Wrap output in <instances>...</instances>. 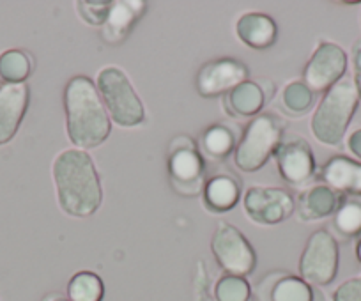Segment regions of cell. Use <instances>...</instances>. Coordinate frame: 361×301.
I'll use <instances>...</instances> for the list:
<instances>
[{
	"mask_svg": "<svg viewBox=\"0 0 361 301\" xmlns=\"http://www.w3.org/2000/svg\"><path fill=\"white\" fill-rule=\"evenodd\" d=\"M59 207L73 218H89L102 207L103 188L94 160L83 149H66L51 165Z\"/></svg>",
	"mask_w": 361,
	"mask_h": 301,
	"instance_id": "cell-1",
	"label": "cell"
},
{
	"mask_svg": "<svg viewBox=\"0 0 361 301\" xmlns=\"http://www.w3.org/2000/svg\"><path fill=\"white\" fill-rule=\"evenodd\" d=\"M66 131L76 149H96L106 142L112 119L102 102L96 82L89 77H73L64 89Z\"/></svg>",
	"mask_w": 361,
	"mask_h": 301,
	"instance_id": "cell-2",
	"label": "cell"
},
{
	"mask_svg": "<svg viewBox=\"0 0 361 301\" xmlns=\"http://www.w3.org/2000/svg\"><path fill=\"white\" fill-rule=\"evenodd\" d=\"M360 106V96L350 77H343L338 84L324 92L310 119L312 135L322 145L335 147L345 138L349 124Z\"/></svg>",
	"mask_w": 361,
	"mask_h": 301,
	"instance_id": "cell-3",
	"label": "cell"
},
{
	"mask_svg": "<svg viewBox=\"0 0 361 301\" xmlns=\"http://www.w3.org/2000/svg\"><path fill=\"white\" fill-rule=\"evenodd\" d=\"M286 137V123L276 113L253 117L243 131L234 151V164L243 172H257L275 156Z\"/></svg>",
	"mask_w": 361,
	"mask_h": 301,
	"instance_id": "cell-4",
	"label": "cell"
},
{
	"mask_svg": "<svg viewBox=\"0 0 361 301\" xmlns=\"http://www.w3.org/2000/svg\"><path fill=\"white\" fill-rule=\"evenodd\" d=\"M96 87L112 123L123 128H137L144 124V103L123 69L116 66H105L99 69Z\"/></svg>",
	"mask_w": 361,
	"mask_h": 301,
	"instance_id": "cell-5",
	"label": "cell"
},
{
	"mask_svg": "<svg viewBox=\"0 0 361 301\" xmlns=\"http://www.w3.org/2000/svg\"><path fill=\"white\" fill-rule=\"evenodd\" d=\"M166 174L173 192L180 197H197L206 185V161L197 142L188 135L172 138L166 151Z\"/></svg>",
	"mask_w": 361,
	"mask_h": 301,
	"instance_id": "cell-6",
	"label": "cell"
},
{
	"mask_svg": "<svg viewBox=\"0 0 361 301\" xmlns=\"http://www.w3.org/2000/svg\"><path fill=\"white\" fill-rule=\"evenodd\" d=\"M338 241L329 231L317 229L308 238L298 264V275L310 285H329L338 275Z\"/></svg>",
	"mask_w": 361,
	"mask_h": 301,
	"instance_id": "cell-7",
	"label": "cell"
},
{
	"mask_svg": "<svg viewBox=\"0 0 361 301\" xmlns=\"http://www.w3.org/2000/svg\"><path fill=\"white\" fill-rule=\"evenodd\" d=\"M211 252L224 275L246 278L252 275L257 266V255L252 243L246 240V236L238 227L228 221H220L216 225L211 238Z\"/></svg>",
	"mask_w": 361,
	"mask_h": 301,
	"instance_id": "cell-8",
	"label": "cell"
},
{
	"mask_svg": "<svg viewBox=\"0 0 361 301\" xmlns=\"http://www.w3.org/2000/svg\"><path fill=\"white\" fill-rule=\"evenodd\" d=\"M349 57L340 44L321 39L303 71V82L314 94H324L347 77Z\"/></svg>",
	"mask_w": 361,
	"mask_h": 301,
	"instance_id": "cell-9",
	"label": "cell"
},
{
	"mask_svg": "<svg viewBox=\"0 0 361 301\" xmlns=\"http://www.w3.org/2000/svg\"><path fill=\"white\" fill-rule=\"evenodd\" d=\"M273 158L276 161L279 174L287 185L294 188H307L317 178V161L312 145L301 135L283 137Z\"/></svg>",
	"mask_w": 361,
	"mask_h": 301,
	"instance_id": "cell-10",
	"label": "cell"
},
{
	"mask_svg": "<svg viewBox=\"0 0 361 301\" xmlns=\"http://www.w3.org/2000/svg\"><path fill=\"white\" fill-rule=\"evenodd\" d=\"M246 216L259 225H279L296 211V200L276 186H250L243 197Z\"/></svg>",
	"mask_w": 361,
	"mask_h": 301,
	"instance_id": "cell-11",
	"label": "cell"
},
{
	"mask_svg": "<svg viewBox=\"0 0 361 301\" xmlns=\"http://www.w3.org/2000/svg\"><path fill=\"white\" fill-rule=\"evenodd\" d=\"M246 80H250V71L245 62L232 57L214 59L200 66L195 77V89L202 98H218L227 96Z\"/></svg>",
	"mask_w": 361,
	"mask_h": 301,
	"instance_id": "cell-12",
	"label": "cell"
},
{
	"mask_svg": "<svg viewBox=\"0 0 361 301\" xmlns=\"http://www.w3.org/2000/svg\"><path fill=\"white\" fill-rule=\"evenodd\" d=\"M253 296L257 301H326L321 289L287 271H271L262 276Z\"/></svg>",
	"mask_w": 361,
	"mask_h": 301,
	"instance_id": "cell-13",
	"label": "cell"
},
{
	"mask_svg": "<svg viewBox=\"0 0 361 301\" xmlns=\"http://www.w3.org/2000/svg\"><path fill=\"white\" fill-rule=\"evenodd\" d=\"M276 87L269 78L246 80L224 96V109L234 119H248L262 113L264 105L275 96Z\"/></svg>",
	"mask_w": 361,
	"mask_h": 301,
	"instance_id": "cell-14",
	"label": "cell"
},
{
	"mask_svg": "<svg viewBox=\"0 0 361 301\" xmlns=\"http://www.w3.org/2000/svg\"><path fill=\"white\" fill-rule=\"evenodd\" d=\"M30 102L27 84L0 85V147L13 140L18 133Z\"/></svg>",
	"mask_w": 361,
	"mask_h": 301,
	"instance_id": "cell-15",
	"label": "cell"
},
{
	"mask_svg": "<svg viewBox=\"0 0 361 301\" xmlns=\"http://www.w3.org/2000/svg\"><path fill=\"white\" fill-rule=\"evenodd\" d=\"M145 8L147 4L142 0H112L109 18L102 27L103 41L114 47L124 43L145 15Z\"/></svg>",
	"mask_w": 361,
	"mask_h": 301,
	"instance_id": "cell-16",
	"label": "cell"
},
{
	"mask_svg": "<svg viewBox=\"0 0 361 301\" xmlns=\"http://www.w3.org/2000/svg\"><path fill=\"white\" fill-rule=\"evenodd\" d=\"M340 193L326 186L324 183H315L301 190L296 199V216L301 221H319L333 216L340 204Z\"/></svg>",
	"mask_w": 361,
	"mask_h": 301,
	"instance_id": "cell-17",
	"label": "cell"
},
{
	"mask_svg": "<svg viewBox=\"0 0 361 301\" xmlns=\"http://www.w3.org/2000/svg\"><path fill=\"white\" fill-rule=\"evenodd\" d=\"M317 178L340 195H361V161L333 156L317 171Z\"/></svg>",
	"mask_w": 361,
	"mask_h": 301,
	"instance_id": "cell-18",
	"label": "cell"
},
{
	"mask_svg": "<svg viewBox=\"0 0 361 301\" xmlns=\"http://www.w3.org/2000/svg\"><path fill=\"white\" fill-rule=\"evenodd\" d=\"M239 41L253 50H266L273 47L279 37V25L271 16L259 11L243 13L235 23Z\"/></svg>",
	"mask_w": 361,
	"mask_h": 301,
	"instance_id": "cell-19",
	"label": "cell"
},
{
	"mask_svg": "<svg viewBox=\"0 0 361 301\" xmlns=\"http://www.w3.org/2000/svg\"><path fill=\"white\" fill-rule=\"evenodd\" d=\"M241 183L232 176H214L207 179L202 190L204 206L211 213H227L241 200Z\"/></svg>",
	"mask_w": 361,
	"mask_h": 301,
	"instance_id": "cell-20",
	"label": "cell"
},
{
	"mask_svg": "<svg viewBox=\"0 0 361 301\" xmlns=\"http://www.w3.org/2000/svg\"><path fill=\"white\" fill-rule=\"evenodd\" d=\"M333 231L342 240L361 236V195H342L333 214Z\"/></svg>",
	"mask_w": 361,
	"mask_h": 301,
	"instance_id": "cell-21",
	"label": "cell"
},
{
	"mask_svg": "<svg viewBox=\"0 0 361 301\" xmlns=\"http://www.w3.org/2000/svg\"><path fill=\"white\" fill-rule=\"evenodd\" d=\"M238 145V137L231 126L224 123H214L206 128L202 133V147L206 154L213 160H224L234 153Z\"/></svg>",
	"mask_w": 361,
	"mask_h": 301,
	"instance_id": "cell-22",
	"label": "cell"
},
{
	"mask_svg": "<svg viewBox=\"0 0 361 301\" xmlns=\"http://www.w3.org/2000/svg\"><path fill=\"white\" fill-rule=\"evenodd\" d=\"M34 69V59L23 50H6L0 54L2 84H27Z\"/></svg>",
	"mask_w": 361,
	"mask_h": 301,
	"instance_id": "cell-23",
	"label": "cell"
},
{
	"mask_svg": "<svg viewBox=\"0 0 361 301\" xmlns=\"http://www.w3.org/2000/svg\"><path fill=\"white\" fill-rule=\"evenodd\" d=\"M66 296L71 301H103L105 283L94 271H78L69 278Z\"/></svg>",
	"mask_w": 361,
	"mask_h": 301,
	"instance_id": "cell-24",
	"label": "cell"
},
{
	"mask_svg": "<svg viewBox=\"0 0 361 301\" xmlns=\"http://www.w3.org/2000/svg\"><path fill=\"white\" fill-rule=\"evenodd\" d=\"M314 92L307 87L303 80L289 82L286 87L282 89L280 94V105L286 113L293 117H301L312 109L314 105Z\"/></svg>",
	"mask_w": 361,
	"mask_h": 301,
	"instance_id": "cell-25",
	"label": "cell"
},
{
	"mask_svg": "<svg viewBox=\"0 0 361 301\" xmlns=\"http://www.w3.org/2000/svg\"><path fill=\"white\" fill-rule=\"evenodd\" d=\"M252 294L248 280L234 275L220 276L213 289L214 301H250Z\"/></svg>",
	"mask_w": 361,
	"mask_h": 301,
	"instance_id": "cell-26",
	"label": "cell"
},
{
	"mask_svg": "<svg viewBox=\"0 0 361 301\" xmlns=\"http://www.w3.org/2000/svg\"><path fill=\"white\" fill-rule=\"evenodd\" d=\"M75 6L78 16L87 25L102 29L109 18L112 0H78Z\"/></svg>",
	"mask_w": 361,
	"mask_h": 301,
	"instance_id": "cell-27",
	"label": "cell"
},
{
	"mask_svg": "<svg viewBox=\"0 0 361 301\" xmlns=\"http://www.w3.org/2000/svg\"><path fill=\"white\" fill-rule=\"evenodd\" d=\"M331 301H361V275L340 283L333 290Z\"/></svg>",
	"mask_w": 361,
	"mask_h": 301,
	"instance_id": "cell-28",
	"label": "cell"
},
{
	"mask_svg": "<svg viewBox=\"0 0 361 301\" xmlns=\"http://www.w3.org/2000/svg\"><path fill=\"white\" fill-rule=\"evenodd\" d=\"M193 294L195 301H211L209 293V275L204 261H199L195 266V276H193Z\"/></svg>",
	"mask_w": 361,
	"mask_h": 301,
	"instance_id": "cell-29",
	"label": "cell"
},
{
	"mask_svg": "<svg viewBox=\"0 0 361 301\" xmlns=\"http://www.w3.org/2000/svg\"><path fill=\"white\" fill-rule=\"evenodd\" d=\"M350 62H353V82L354 87H356L357 96H360L361 103V39H357L353 44V50H350Z\"/></svg>",
	"mask_w": 361,
	"mask_h": 301,
	"instance_id": "cell-30",
	"label": "cell"
},
{
	"mask_svg": "<svg viewBox=\"0 0 361 301\" xmlns=\"http://www.w3.org/2000/svg\"><path fill=\"white\" fill-rule=\"evenodd\" d=\"M345 145H347V151H349L357 161H361V128L354 130L353 133L347 137Z\"/></svg>",
	"mask_w": 361,
	"mask_h": 301,
	"instance_id": "cell-31",
	"label": "cell"
},
{
	"mask_svg": "<svg viewBox=\"0 0 361 301\" xmlns=\"http://www.w3.org/2000/svg\"><path fill=\"white\" fill-rule=\"evenodd\" d=\"M43 301H71V300H69L68 296H64V294L51 293V294H48V296H44Z\"/></svg>",
	"mask_w": 361,
	"mask_h": 301,
	"instance_id": "cell-32",
	"label": "cell"
},
{
	"mask_svg": "<svg viewBox=\"0 0 361 301\" xmlns=\"http://www.w3.org/2000/svg\"><path fill=\"white\" fill-rule=\"evenodd\" d=\"M356 259L361 264V236L356 240Z\"/></svg>",
	"mask_w": 361,
	"mask_h": 301,
	"instance_id": "cell-33",
	"label": "cell"
},
{
	"mask_svg": "<svg viewBox=\"0 0 361 301\" xmlns=\"http://www.w3.org/2000/svg\"><path fill=\"white\" fill-rule=\"evenodd\" d=\"M360 25H361V11H360Z\"/></svg>",
	"mask_w": 361,
	"mask_h": 301,
	"instance_id": "cell-34",
	"label": "cell"
}]
</instances>
